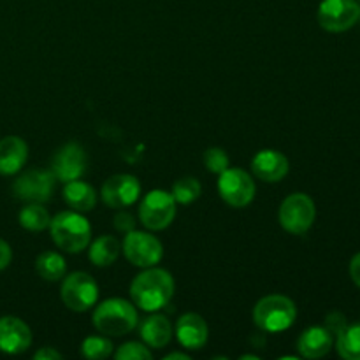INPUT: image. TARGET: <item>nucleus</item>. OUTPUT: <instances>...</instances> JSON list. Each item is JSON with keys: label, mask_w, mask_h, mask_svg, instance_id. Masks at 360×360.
Wrapping results in <instances>:
<instances>
[{"label": "nucleus", "mask_w": 360, "mask_h": 360, "mask_svg": "<svg viewBox=\"0 0 360 360\" xmlns=\"http://www.w3.org/2000/svg\"><path fill=\"white\" fill-rule=\"evenodd\" d=\"M141 195V185L132 174H116L102 186V200L109 207L122 210L132 206Z\"/></svg>", "instance_id": "ddd939ff"}, {"label": "nucleus", "mask_w": 360, "mask_h": 360, "mask_svg": "<svg viewBox=\"0 0 360 360\" xmlns=\"http://www.w3.org/2000/svg\"><path fill=\"white\" fill-rule=\"evenodd\" d=\"M115 227H116V231L129 234V232L136 231V220H134L132 214L127 213V211H123V213H118L115 217Z\"/></svg>", "instance_id": "c756f323"}, {"label": "nucleus", "mask_w": 360, "mask_h": 360, "mask_svg": "<svg viewBox=\"0 0 360 360\" xmlns=\"http://www.w3.org/2000/svg\"><path fill=\"white\" fill-rule=\"evenodd\" d=\"M253 174L262 181L276 183L288 174V160L283 153L274 150H262L253 157Z\"/></svg>", "instance_id": "dca6fc26"}, {"label": "nucleus", "mask_w": 360, "mask_h": 360, "mask_svg": "<svg viewBox=\"0 0 360 360\" xmlns=\"http://www.w3.org/2000/svg\"><path fill=\"white\" fill-rule=\"evenodd\" d=\"M204 165L214 174H220L229 169V155L221 148H210L204 151Z\"/></svg>", "instance_id": "bb28decb"}, {"label": "nucleus", "mask_w": 360, "mask_h": 360, "mask_svg": "<svg viewBox=\"0 0 360 360\" xmlns=\"http://www.w3.org/2000/svg\"><path fill=\"white\" fill-rule=\"evenodd\" d=\"M297 316V309L292 299L285 295H266L253 309V320L264 333H281L292 327Z\"/></svg>", "instance_id": "20e7f679"}, {"label": "nucleus", "mask_w": 360, "mask_h": 360, "mask_svg": "<svg viewBox=\"0 0 360 360\" xmlns=\"http://www.w3.org/2000/svg\"><path fill=\"white\" fill-rule=\"evenodd\" d=\"M35 269H37L39 276L44 278L46 281H58L65 276L67 264L60 253L44 252L35 260Z\"/></svg>", "instance_id": "4be33fe9"}, {"label": "nucleus", "mask_w": 360, "mask_h": 360, "mask_svg": "<svg viewBox=\"0 0 360 360\" xmlns=\"http://www.w3.org/2000/svg\"><path fill=\"white\" fill-rule=\"evenodd\" d=\"M55 188V174L46 169H30L18 176L13 183V193L23 202H46Z\"/></svg>", "instance_id": "423d86ee"}, {"label": "nucleus", "mask_w": 360, "mask_h": 360, "mask_svg": "<svg viewBox=\"0 0 360 360\" xmlns=\"http://www.w3.org/2000/svg\"><path fill=\"white\" fill-rule=\"evenodd\" d=\"M210 329L206 320L197 313H186L176 323V338L188 350H200L206 345Z\"/></svg>", "instance_id": "2eb2a0df"}, {"label": "nucleus", "mask_w": 360, "mask_h": 360, "mask_svg": "<svg viewBox=\"0 0 360 360\" xmlns=\"http://www.w3.org/2000/svg\"><path fill=\"white\" fill-rule=\"evenodd\" d=\"M334 345V336L326 326H315L306 329L297 341V350L304 359L326 357Z\"/></svg>", "instance_id": "f3484780"}, {"label": "nucleus", "mask_w": 360, "mask_h": 360, "mask_svg": "<svg viewBox=\"0 0 360 360\" xmlns=\"http://www.w3.org/2000/svg\"><path fill=\"white\" fill-rule=\"evenodd\" d=\"M120 250H122V246H120L118 239L112 238V236H101L90 245L91 264L97 267L111 266L118 259Z\"/></svg>", "instance_id": "412c9836"}, {"label": "nucleus", "mask_w": 360, "mask_h": 360, "mask_svg": "<svg viewBox=\"0 0 360 360\" xmlns=\"http://www.w3.org/2000/svg\"><path fill=\"white\" fill-rule=\"evenodd\" d=\"M123 253L132 266L146 269V267H153L160 262L164 257V248L153 234L132 231L125 236Z\"/></svg>", "instance_id": "1a4fd4ad"}, {"label": "nucleus", "mask_w": 360, "mask_h": 360, "mask_svg": "<svg viewBox=\"0 0 360 360\" xmlns=\"http://www.w3.org/2000/svg\"><path fill=\"white\" fill-rule=\"evenodd\" d=\"M81 352H83L84 357L91 360L105 359L111 355L112 343L108 340V338L90 336L83 341V345H81Z\"/></svg>", "instance_id": "a878e982"}, {"label": "nucleus", "mask_w": 360, "mask_h": 360, "mask_svg": "<svg viewBox=\"0 0 360 360\" xmlns=\"http://www.w3.org/2000/svg\"><path fill=\"white\" fill-rule=\"evenodd\" d=\"M115 357L118 360H150L151 352L148 350L146 347H143L141 343L130 341V343L122 345V347L118 348Z\"/></svg>", "instance_id": "cd10ccee"}, {"label": "nucleus", "mask_w": 360, "mask_h": 360, "mask_svg": "<svg viewBox=\"0 0 360 360\" xmlns=\"http://www.w3.org/2000/svg\"><path fill=\"white\" fill-rule=\"evenodd\" d=\"M218 193L232 207H246L255 197V183L243 169H225L218 178Z\"/></svg>", "instance_id": "9d476101"}, {"label": "nucleus", "mask_w": 360, "mask_h": 360, "mask_svg": "<svg viewBox=\"0 0 360 360\" xmlns=\"http://www.w3.org/2000/svg\"><path fill=\"white\" fill-rule=\"evenodd\" d=\"M350 276L354 280V283L360 288V252L352 259L350 262Z\"/></svg>", "instance_id": "473e14b6"}, {"label": "nucleus", "mask_w": 360, "mask_h": 360, "mask_svg": "<svg viewBox=\"0 0 360 360\" xmlns=\"http://www.w3.org/2000/svg\"><path fill=\"white\" fill-rule=\"evenodd\" d=\"M34 359L35 360H53V359L60 360V359H62V354H58V352L53 350V348L44 347V348H41V350L35 352Z\"/></svg>", "instance_id": "2f4dec72"}, {"label": "nucleus", "mask_w": 360, "mask_h": 360, "mask_svg": "<svg viewBox=\"0 0 360 360\" xmlns=\"http://www.w3.org/2000/svg\"><path fill=\"white\" fill-rule=\"evenodd\" d=\"M51 239L67 253H79L90 245L91 227L79 211H62L49 221Z\"/></svg>", "instance_id": "f03ea898"}, {"label": "nucleus", "mask_w": 360, "mask_h": 360, "mask_svg": "<svg viewBox=\"0 0 360 360\" xmlns=\"http://www.w3.org/2000/svg\"><path fill=\"white\" fill-rule=\"evenodd\" d=\"M165 360H174V359H178V360H188L190 357L186 354H181V352H174V354H169V355H165L164 357Z\"/></svg>", "instance_id": "72a5a7b5"}, {"label": "nucleus", "mask_w": 360, "mask_h": 360, "mask_svg": "<svg viewBox=\"0 0 360 360\" xmlns=\"http://www.w3.org/2000/svg\"><path fill=\"white\" fill-rule=\"evenodd\" d=\"M63 199L74 211H79V213H86V211L94 210L95 204H97V195H95L94 186L84 181H79V179L65 183Z\"/></svg>", "instance_id": "aec40b11"}, {"label": "nucleus", "mask_w": 360, "mask_h": 360, "mask_svg": "<svg viewBox=\"0 0 360 360\" xmlns=\"http://www.w3.org/2000/svg\"><path fill=\"white\" fill-rule=\"evenodd\" d=\"M200 183L195 178H183L178 179L172 186V197H174L176 204H186L193 202L195 199H199L200 195Z\"/></svg>", "instance_id": "393cba45"}, {"label": "nucleus", "mask_w": 360, "mask_h": 360, "mask_svg": "<svg viewBox=\"0 0 360 360\" xmlns=\"http://www.w3.org/2000/svg\"><path fill=\"white\" fill-rule=\"evenodd\" d=\"M32 343L30 327L18 316L0 319V352L9 355L23 354Z\"/></svg>", "instance_id": "4468645a"}, {"label": "nucleus", "mask_w": 360, "mask_h": 360, "mask_svg": "<svg viewBox=\"0 0 360 360\" xmlns=\"http://www.w3.org/2000/svg\"><path fill=\"white\" fill-rule=\"evenodd\" d=\"M141 336L148 347L164 348L172 338V327L167 316L151 315L141 323Z\"/></svg>", "instance_id": "6ab92c4d"}, {"label": "nucleus", "mask_w": 360, "mask_h": 360, "mask_svg": "<svg viewBox=\"0 0 360 360\" xmlns=\"http://www.w3.org/2000/svg\"><path fill=\"white\" fill-rule=\"evenodd\" d=\"M20 225L27 231L39 232L44 231V229L49 227V221H51V217L46 211L44 206H41L39 202H28L27 206H23V210L20 211Z\"/></svg>", "instance_id": "b1692460"}, {"label": "nucleus", "mask_w": 360, "mask_h": 360, "mask_svg": "<svg viewBox=\"0 0 360 360\" xmlns=\"http://www.w3.org/2000/svg\"><path fill=\"white\" fill-rule=\"evenodd\" d=\"M28 158V146L21 137L7 136L0 139V174L13 176L21 171Z\"/></svg>", "instance_id": "a211bd4d"}, {"label": "nucleus", "mask_w": 360, "mask_h": 360, "mask_svg": "<svg viewBox=\"0 0 360 360\" xmlns=\"http://www.w3.org/2000/svg\"><path fill=\"white\" fill-rule=\"evenodd\" d=\"M316 217L315 202L306 193H292L280 207V224L287 232L295 236L306 234Z\"/></svg>", "instance_id": "39448f33"}, {"label": "nucleus", "mask_w": 360, "mask_h": 360, "mask_svg": "<svg viewBox=\"0 0 360 360\" xmlns=\"http://www.w3.org/2000/svg\"><path fill=\"white\" fill-rule=\"evenodd\" d=\"M336 350L345 360H360V323L347 326L338 333Z\"/></svg>", "instance_id": "5701e85b"}, {"label": "nucleus", "mask_w": 360, "mask_h": 360, "mask_svg": "<svg viewBox=\"0 0 360 360\" xmlns=\"http://www.w3.org/2000/svg\"><path fill=\"white\" fill-rule=\"evenodd\" d=\"M98 287L97 281L88 273L69 274L62 283V301L72 311H86L97 302Z\"/></svg>", "instance_id": "6e6552de"}, {"label": "nucleus", "mask_w": 360, "mask_h": 360, "mask_svg": "<svg viewBox=\"0 0 360 360\" xmlns=\"http://www.w3.org/2000/svg\"><path fill=\"white\" fill-rule=\"evenodd\" d=\"M86 165L88 157L83 146L77 143H67L56 151L55 158H53L51 171L56 179L69 183L74 181V179H79L86 171Z\"/></svg>", "instance_id": "f8f14e48"}, {"label": "nucleus", "mask_w": 360, "mask_h": 360, "mask_svg": "<svg viewBox=\"0 0 360 360\" xmlns=\"http://www.w3.org/2000/svg\"><path fill=\"white\" fill-rule=\"evenodd\" d=\"M13 260V252H11V246L7 245L4 239H0V271L6 269L7 266Z\"/></svg>", "instance_id": "7c9ffc66"}, {"label": "nucleus", "mask_w": 360, "mask_h": 360, "mask_svg": "<svg viewBox=\"0 0 360 360\" xmlns=\"http://www.w3.org/2000/svg\"><path fill=\"white\" fill-rule=\"evenodd\" d=\"M176 217V200L172 193L153 190L143 199L139 206V220L151 231L169 227Z\"/></svg>", "instance_id": "0eeeda50"}, {"label": "nucleus", "mask_w": 360, "mask_h": 360, "mask_svg": "<svg viewBox=\"0 0 360 360\" xmlns=\"http://www.w3.org/2000/svg\"><path fill=\"white\" fill-rule=\"evenodd\" d=\"M95 329L108 336H123L136 329L137 309L125 299H108L95 308L91 316Z\"/></svg>", "instance_id": "7ed1b4c3"}, {"label": "nucleus", "mask_w": 360, "mask_h": 360, "mask_svg": "<svg viewBox=\"0 0 360 360\" xmlns=\"http://www.w3.org/2000/svg\"><path fill=\"white\" fill-rule=\"evenodd\" d=\"M347 319H345L343 313L340 311H334V313H329L326 319V327L327 329L333 333V336H338V333H341V330L347 327Z\"/></svg>", "instance_id": "c85d7f7f"}, {"label": "nucleus", "mask_w": 360, "mask_h": 360, "mask_svg": "<svg viewBox=\"0 0 360 360\" xmlns=\"http://www.w3.org/2000/svg\"><path fill=\"white\" fill-rule=\"evenodd\" d=\"M360 18V6L355 0H322L319 23L323 30L340 34L354 27Z\"/></svg>", "instance_id": "9b49d317"}, {"label": "nucleus", "mask_w": 360, "mask_h": 360, "mask_svg": "<svg viewBox=\"0 0 360 360\" xmlns=\"http://www.w3.org/2000/svg\"><path fill=\"white\" fill-rule=\"evenodd\" d=\"M174 294V280L165 269L146 267V271L137 274L130 285V295L134 304L144 311H158L169 304Z\"/></svg>", "instance_id": "f257e3e1"}]
</instances>
